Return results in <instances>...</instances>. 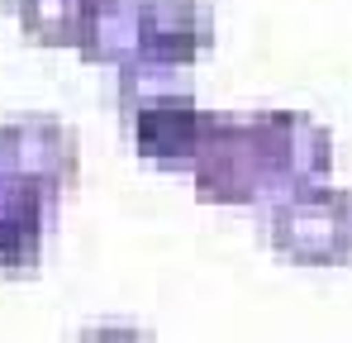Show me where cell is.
<instances>
[{"instance_id": "4", "label": "cell", "mask_w": 352, "mask_h": 343, "mask_svg": "<svg viewBox=\"0 0 352 343\" xmlns=\"http://www.w3.org/2000/svg\"><path fill=\"white\" fill-rule=\"evenodd\" d=\"M257 143H262V172H267V205L286 200L305 186L329 181L333 172V138L324 124L300 110H252Z\"/></svg>"}, {"instance_id": "3", "label": "cell", "mask_w": 352, "mask_h": 343, "mask_svg": "<svg viewBox=\"0 0 352 343\" xmlns=\"http://www.w3.org/2000/svg\"><path fill=\"white\" fill-rule=\"evenodd\" d=\"M190 172L205 205H267V172L252 114H214Z\"/></svg>"}, {"instance_id": "8", "label": "cell", "mask_w": 352, "mask_h": 343, "mask_svg": "<svg viewBox=\"0 0 352 343\" xmlns=\"http://www.w3.org/2000/svg\"><path fill=\"white\" fill-rule=\"evenodd\" d=\"M143 34V0H86V24L76 48L86 62H133Z\"/></svg>"}, {"instance_id": "9", "label": "cell", "mask_w": 352, "mask_h": 343, "mask_svg": "<svg viewBox=\"0 0 352 343\" xmlns=\"http://www.w3.org/2000/svg\"><path fill=\"white\" fill-rule=\"evenodd\" d=\"M19 29L43 48H76L86 24V0H10Z\"/></svg>"}, {"instance_id": "1", "label": "cell", "mask_w": 352, "mask_h": 343, "mask_svg": "<svg viewBox=\"0 0 352 343\" xmlns=\"http://www.w3.org/2000/svg\"><path fill=\"white\" fill-rule=\"evenodd\" d=\"M119 114L138 158L157 167H190L214 114L200 110L190 86L176 91V67L129 62L119 67Z\"/></svg>"}, {"instance_id": "2", "label": "cell", "mask_w": 352, "mask_h": 343, "mask_svg": "<svg viewBox=\"0 0 352 343\" xmlns=\"http://www.w3.org/2000/svg\"><path fill=\"white\" fill-rule=\"evenodd\" d=\"M267 243L276 258L300 267H348L352 262V191L305 186L286 200L267 205Z\"/></svg>"}, {"instance_id": "5", "label": "cell", "mask_w": 352, "mask_h": 343, "mask_svg": "<svg viewBox=\"0 0 352 343\" xmlns=\"http://www.w3.org/2000/svg\"><path fill=\"white\" fill-rule=\"evenodd\" d=\"M0 176L43 191L48 200H62L81 176L76 129H67L62 119H48V114L0 124Z\"/></svg>"}, {"instance_id": "6", "label": "cell", "mask_w": 352, "mask_h": 343, "mask_svg": "<svg viewBox=\"0 0 352 343\" xmlns=\"http://www.w3.org/2000/svg\"><path fill=\"white\" fill-rule=\"evenodd\" d=\"M210 43H214V14L205 10V0H143V34L133 62L190 72Z\"/></svg>"}, {"instance_id": "7", "label": "cell", "mask_w": 352, "mask_h": 343, "mask_svg": "<svg viewBox=\"0 0 352 343\" xmlns=\"http://www.w3.org/2000/svg\"><path fill=\"white\" fill-rule=\"evenodd\" d=\"M53 210H58V200H48L43 191L0 176V272L24 277L43 262V238L53 225Z\"/></svg>"}]
</instances>
